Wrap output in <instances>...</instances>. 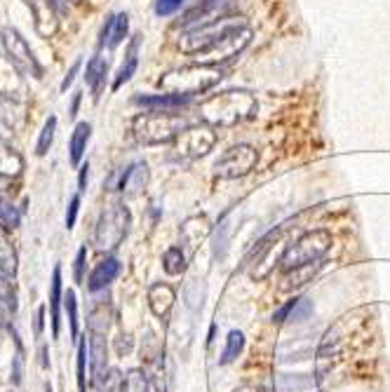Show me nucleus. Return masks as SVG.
<instances>
[{
  "instance_id": "f257e3e1",
  "label": "nucleus",
  "mask_w": 390,
  "mask_h": 392,
  "mask_svg": "<svg viewBox=\"0 0 390 392\" xmlns=\"http://www.w3.org/2000/svg\"><path fill=\"white\" fill-rule=\"evenodd\" d=\"M252 42V26L245 17H231L226 14L210 24L186 28L181 33L179 47L186 54H193L195 64L202 66H222L231 62Z\"/></svg>"
},
{
  "instance_id": "f03ea898",
  "label": "nucleus",
  "mask_w": 390,
  "mask_h": 392,
  "mask_svg": "<svg viewBox=\"0 0 390 392\" xmlns=\"http://www.w3.org/2000/svg\"><path fill=\"white\" fill-rule=\"evenodd\" d=\"M259 110L256 97L247 90H226L212 94L197 106V115L210 127H235L240 122L252 120Z\"/></svg>"
},
{
  "instance_id": "7ed1b4c3",
  "label": "nucleus",
  "mask_w": 390,
  "mask_h": 392,
  "mask_svg": "<svg viewBox=\"0 0 390 392\" xmlns=\"http://www.w3.org/2000/svg\"><path fill=\"white\" fill-rule=\"evenodd\" d=\"M188 127V120L176 110H146L130 125V132L142 146L174 144V139Z\"/></svg>"
},
{
  "instance_id": "20e7f679",
  "label": "nucleus",
  "mask_w": 390,
  "mask_h": 392,
  "mask_svg": "<svg viewBox=\"0 0 390 392\" xmlns=\"http://www.w3.org/2000/svg\"><path fill=\"white\" fill-rule=\"evenodd\" d=\"M222 78L224 73L217 66L188 64V66H181V69L167 71L158 80V87L167 94H179V97L193 99L195 94H205L207 90H212Z\"/></svg>"
},
{
  "instance_id": "39448f33",
  "label": "nucleus",
  "mask_w": 390,
  "mask_h": 392,
  "mask_svg": "<svg viewBox=\"0 0 390 392\" xmlns=\"http://www.w3.org/2000/svg\"><path fill=\"white\" fill-rule=\"evenodd\" d=\"M332 242H334L332 233L325 231V228L304 233L297 242H292V245L285 249L282 256H280V270L289 272V270L301 268V265L320 263V258L332 249Z\"/></svg>"
},
{
  "instance_id": "423d86ee",
  "label": "nucleus",
  "mask_w": 390,
  "mask_h": 392,
  "mask_svg": "<svg viewBox=\"0 0 390 392\" xmlns=\"http://www.w3.org/2000/svg\"><path fill=\"white\" fill-rule=\"evenodd\" d=\"M130 209L122 202H111L101 209L97 226H94L92 245L99 251H113L122 245V240L130 233Z\"/></svg>"
},
{
  "instance_id": "0eeeda50",
  "label": "nucleus",
  "mask_w": 390,
  "mask_h": 392,
  "mask_svg": "<svg viewBox=\"0 0 390 392\" xmlns=\"http://www.w3.org/2000/svg\"><path fill=\"white\" fill-rule=\"evenodd\" d=\"M256 162H259V153H256L249 144H238V146L228 148L222 158L217 160L214 172L219 179H226V181L242 179V176L252 174Z\"/></svg>"
},
{
  "instance_id": "6e6552de",
  "label": "nucleus",
  "mask_w": 390,
  "mask_h": 392,
  "mask_svg": "<svg viewBox=\"0 0 390 392\" xmlns=\"http://www.w3.org/2000/svg\"><path fill=\"white\" fill-rule=\"evenodd\" d=\"M0 40H3V47H5V54L12 59L14 66L26 73V76H33V78H42V66L38 64V59L28 47V42L21 38V33L17 28L12 26H5L0 31Z\"/></svg>"
},
{
  "instance_id": "1a4fd4ad",
  "label": "nucleus",
  "mask_w": 390,
  "mask_h": 392,
  "mask_svg": "<svg viewBox=\"0 0 390 392\" xmlns=\"http://www.w3.org/2000/svg\"><path fill=\"white\" fill-rule=\"evenodd\" d=\"M217 144V132L210 125H197V127H186L174 139V148L181 158L197 160L205 158Z\"/></svg>"
},
{
  "instance_id": "9d476101",
  "label": "nucleus",
  "mask_w": 390,
  "mask_h": 392,
  "mask_svg": "<svg viewBox=\"0 0 390 392\" xmlns=\"http://www.w3.org/2000/svg\"><path fill=\"white\" fill-rule=\"evenodd\" d=\"M0 97L21 103L26 99V80L7 54H0Z\"/></svg>"
},
{
  "instance_id": "9b49d317",
  "label": "nucleus",
  "mask_w": 390,
  "mask_h": 392,
  "mask_svg": "<svg viewBox=\"0 0 390 392\" xmlns=\"http://www.w3.org/2000/svg\"><path fill=\"white\" fill-rule=\"evenodd\" d=\"M233 0H200V5H195L193 10L186 12V17L181 19V26L195 28L202 24H210L214 19H222L231 10Z\"/></svg>"
},
{
  "instance_id": "f8f14e48",
  "label": "nucleus",
  "mask_w": 390,
  "mask_h": 392,
  "mask_svg": "<svg viewBox=\"0 0 390 392\" xmlns=\"http://www.w3.org/2000/svg\"><path fill=\"white\" fill-rule=\"evenodd\" d=\"M146 186H149V167H146V162L137 160L117 174V183L113 186V190H120L125 195H137Z\"/></svg>"
},
{
  "instance_id": "ddd939ff",
  "label": "nucleus",
  "mask_w": 390,
  "mask_h": 392,
  "mask_svg": "<svg viewBox=\"0 0 390 392\" xmlns=\"http://www.w3.org/2000/svg\"><path fill=\"white\" fill-rule=\"evenodd\" d=\"M127 31H130V17H127V12L111 14V17L106 19L104 28H101V40H99V45L113 50V47L120 45V42H122L125 38H127Z\"/></svg>"
},
{
  "instance_id": "4468645a",
  "label": "nucleus",
  "mask_w": 390,
  "mask_h": 392,
  "mask_svg": "<svg viewBox=\"0 0 390 392\" xmlns=\"http://www.w3.org/2000/svg\"><path fill=\"white\" fill-rule=\"evenodd\" d=\"M120 270H122L120 261L113 258V256H106L104 261H99L97 265H94V270L90 272V279H87V289H90V292L104 289V287H108L117 275H120Z\"/></svg>"
},
{
  "instance_id": "2eb2a0df",
  "label": "nucleus",
  "mask_w": 390,
  "mask_h": 392,
  "mask_svg": "<svg viewBox=\"0 0 390 392\" xmlns=\"http://www.w3.org/2000/svg\"><path fill=\"white\" fill-rule=\"evenodd\" d=\"M210 233V221L207 217H190L183 221L181 226V242L183 247H188V254H195L197 245L207 238Z\"/></svg>"
},
{
  "instance_id": "dca6fc26",
  "label": "nucleus",
  "mask_w": 390,
  "mask_h": 392,
  "mask_svg": "<svg viewBox=\"0 0 390 392\" xmlns=\"http://www.w3.org/2000/svg\"><path fill=\"white\" fill-rule=\"evenodd\" d=\"M174 301H176V294H174L172 287L165 284V282L153 284L149 289V308H151V313L158 317V320H165V317L169 315V310H172Z\"/></svg>"
},
{
  "instance_id": "f3484780",
  "label": "nucleus",
  "mask_w": 390,
  "mask_h": 392,
  "mask_svg": "<svg viewBox=\"0 0 390 392\" xmlns=\"http://www.w3.org/2000/svg\"><path fill=\"white\" fill-rule=\"evenodd\" d=\"M190 99L179 97V94H139L134 97L137 106H142L146 110H176L181 106H186Z\"/></svg>"
},
{
  "instance_id": "a211bd4d",
  "label": "nucleus",
  "mask_w": 390,
  "mask_h": 392,
  "mask_svg": "<svg viewBox=\"0 0 390 392\" xmlns=\"http://www.w3.org/2000/svg\"><path fill=\"white\" fill-rule=\"evenodd\" d=\"M106 76H108V62L104 57H92L90 62H87V69H85V83L92 90L94 101H99L101 92H104Z\"/></svg>"
},
{
  "instance_id": "6ab92c4d",
  "label": "nucleus",
  "mask_w": 390,
  "mask_h": 392,
  "mask_svg": "<svg viewBox=\"0 0 390 392\" xmlns=\"http://www.w3.org/2000/svg\"><path fill=\"white\" fill-rule=\"evenodd\" d=\"M24 174V158L19 155V151L0 139V176L3 179H19Z\"/></svg>"
},
{
  "instance_id": "aec40b11",
  "label": "nucleus",
  "mask_w": 390,
  "mask_h": 392,
  "mask_svg": "<svg viewBox=\"0 0 390 392\" xmlns=\"http://www.w3.org/2000/svg\"><path fill=\"white\" fill-rule=\"evenodd\" d=\"M28 10L33 12L35 17V31H38L42 38H50L52 33H57V12L52 7H47V10H40V3H47V0H24Z\"/></svg>"
},
{
  "instance_id": "412c9836",
  "label": "nucleus",
  "mask_w": 390,
  "mask_h": 392,
  "mask_svg": "<svg viewBox=\"0 0 390 392\" xmlns=\"http://www.w3.org/2000/svg\"><path fill=\"white\" fill-rule=\"evenodd\" d=\"M139 45H142V35H134V38L130 40L127 57H125L120 71H117V76L113 80V90H120V87L137 73V66H139Z\"/></svg>"
},
{
  "instance_id": "4be33fe9",
  "label": "nucleus",
  "mask_w": 390,
  "mask_h": 392,
  "mask_svg": "<svg viewBox=\"0 0 390 392\" xmlns=\"http://www.w3.org/2000/svg\"><path fill=\"white\" fill-rule=\"evenodd\" d=\"M90 137H92L90 122H78L76 129H73V134H71V142H69V158H71L73 167H80V162H83V155H85V148H87V142H90Z\"/></svg>"
},
{
  "instance_id": "5701e85b",
  "label": "nucleus",
  "mask_w": 390,
  "mask_h": 392,
  "mask_svg": "<svg viewBox=\"0 0 390 392\" xmlns=\"http://www.w3.org/2000/svg\"><path fill=\"white\" fill-rule=\"evenodd\" d=\"M62 265H55L52 282H50V322H52V338L59 336V322H62Z\"/></svg>"
},
{
  "instance_id": "b1692460",
  "label": "nucleus",
  "mask_w": 390,
  "mask_h": 392,
  "mask_svg": "<svg viewBox=\"0 0 390 392\" xmlns=\"http://www.w3.org/2000/svg\"><path fill=\"white\" fill-rule=\"evenodd\" d=\"M19 270V256H17V247L12 245L10 235L5 233V228H0V272L3 275L14 277Z\"/></svg>"
},
{
  "instance_id": "393cba45",
  "label": "nucleus",
  "mask_w": 390,
  "mask_h": 392,
  "mask_svg": "<svg viewBox=\"0 0 390 392\" xmlns=\"http://www.w3.org/2000/svg\"><path fill=\"white\" fill-rule=\"evenodd\" d=\"M94 390L97 392H125V376L120 369H104L94 376Z\"/></svg>"
},
{
  "instance_id": "a878e982",
  "label": "nucleus",
  "mask_w": 390,
  "mask_h": 392,
  "mask_svg": "<svg viewBox=\"0 0 390 392\" xmlns=\"http://www.w3.org/2000/svg\"><path fill=\"white\" fill-rule=\"evenodd\" d=\"M111 317H113V310L108 303H99V306L92 308L90 313V320H87V329H90V334H101L104 336L108 327H111Z\"/></svg>"
},
{
  "instance_id": "bb28decb",
  "label": "nucleus",
  "mask_w": 390,
  "mask_h": 392,
  "mask_svg": "<svg viewBox=\"0 0 390 392\" xmlns=\"http://www.w3.org/2000/svg\"><path fill=\"white\" fill-rule=\"evenodd\" d=\"M90 364L92 376H97L106 369V341L101 334H90Z\"/></svg>"
},
{
  "instance_id": "cd10ccee",
  "label": "nucleus",
  "mask_w": 390,
  "mask_h": 392,
  "mask_svg": "<svg viewBox=\"0 0 390 392\" xmlns=\"http://www.w3.org/2000/svg\"><path fill=\"white\" fill-rule=\"evenodd\" d=\"M163 268L167 275H181V272H186V251H183V247H169L165 251Z\"/></svg>"
},
{
  "instance_id": "c85d7f7f",
  "label": "nucleus",
  "mask_w": 390,
  "mask_h": 392,
  "mask_svg": "<svg viewBox=\"0 0 390 392\" xmlns=\"http://www.w3.org/2000/svg\"><path fill=\"white\" fill-rule=\"evenodd\" d=\"M245 350V336H242V331L233 329L228 331V338H226V347L222 352V364H231V362H235L240 357V352Z\"/></svg>"
},
{
  "instance_id": "c756f323",
  "label": "nucleus",
  "mask_w": 390,
  "mask_h": 392,
  "mask_svg": "<svg viewBox=\"0 0 390 392\" xmlns=\"http://www.w3.org/2000/svg\"><path fill=\"white\" fill-rule=\"evenodd\" d=\"M320 268V263H311V265H301V268H297V270H289L287 272V277L285 279V284H282V289L285 292H292V289H297V287H301V284H306L308 279H311L313 275H315V270Z\"/></svg>"
},
{
  "instance_id": "7c9ffc66",
  "label": "nucleus",
  "mask_w": 390,
  "mask_h": 392,
  "mask_svg": "<svg viewBox=\"0 0 390 392\" xmlns=\"http://www.w3.org/2000/svg\"><path fill=\"white\" fill-rule=\"evenodd\" d=\"M21 221V212L12 204V200L0 195V226H5L7 231H14Z\"/></svg>"
},
{
  "instance_id": "2f4dec72",
  "label": "nucleus",
  "mask_w": 390,
  "mask_h": 392,
  "mask_svg": "<svg viewBox=\"0 0 390 392\" xmlns=\"http://www.w3.org/2000/svg\"><path fill=\"white\" fill-rule=\"evenodd\" d=\"M87 357H90V343L85 338H78V390L87 392Z\"/></svg>"
},
{
  "instance_id": "473e14b6",
  "label": "nucleus",
  "mask_w": 390,
  "mask_h": 392,
  "mask_svg": "<svg viewBox=\"0 0 390 392\" xmlns=\"http://www.w3.org/2000/svg\"><path fill=\"white\" fill-rule=\"evenodd\" d=\"M55 132H57V117L50 115L45 120V125H42V129H40L38 144H35V153L45 155L50 151V146H52V142H55Z\"/></svg>"
},
{
  "instance_id": "72a5a7b5",
  "label": "nucleus",
  "mask_w": 390,
  "mask_h": 392,
  "mask_svg": "<svg viewBox=\"0 0 390 392\" xmlns=\"http://www.w3.org/2000/svg\"><path fill=\"white\" fill-rule=\"evenodd\" d=\"M0 303L12 313L17 310V292H14L10 275H0Z\"/></svg>"
},
{
  "instance_id": "f704fd0d",
  "label": "nucleus",
  "mask_w": 390,
  "mask_h": 392,
  "mask_svg": "<svg viewBox=\"0 0 390 392\" xmlns=\"http://www.w3.org/2000/svg\"><path fill=\"white\" fill-rule=\"evenodd\" d=\"M64 306L66 313H69V324H71V338H78V301H76V292L69 289L64 296Z\"/></svg>"
},
{
  "instance_id": "c9c22d12",
  "label": "nucleus",
  "mask_w": 390,
  "mask_h": 392,
  "mask_svg": "<svg viewBox=\"0 0 390 392\" xmlns=\"http://www.w3.org/2000/svg\"><path fill=\"white\" fill-rule=\"evenodd\" d=\"M125 392H149V381H146L144 371L132 369L127 379H125Z\"/></svg>"
},
{
  "instance_id": "e433bc0d",
  "label": "nucleus",
  "mask_w": 390,
  "mask_h": 392,
  "mask_svg": "<svg viewBox=\"0 0 390 392\" xmlns=\"http://www.w3.org/2000/svg\"><path fill=\"white\" fill-rule=\"evenodd\" d=\"M183 3L186 0H156V14L158 17H169V14L179 12Z\"/></svg>"
},
{
  "instance_id": "4c0bfd02",
  "label": "nucleus",
  "mask_w": 390,
  "mask_h": 392,
  "mask_svg": "<svg viewBox=\"0 0 390 392\" xmlns=\"http://www.w3.org/2000/svg\"><path fill=\"white\" fill-rule=\"evenodd\" d=\"M78 209H80V193L71 197V202H69V209H66V228H69V231H71L73 226H76V219H78Z\"/></svg>"
},
{
  "instance_id": "58836bf2",
  "label": "nucleus",
  "mask_w": 390,
  "mask_h": 392,
  "mask_svg": "<svg viewBox=\"0 0 390 392\" xmlns=\"http://www.w3.org/2000/svg\"><path fill=\"white\" fill-rule=\"evenodd\" d=\"M226 233H228V226L226 224H222V228H219V233H217V245H214V254L219 256V258H224V254H226Z\"/></svg>"
},
{
  "instance_id": "ea45409f",
  "label": "nucleus",
  "mask_w": 390,
  "mask_h": 392,
  "mask_svg": "<svg viewBox=\"0 0 390 392\" xmlns=\"http://www.w3.org/2000/svg\"><path fill=\"white\" fill-rule=\"evenodd\" d=\"M85 256H87V247H80V249H78V256H76V282H83Z\"/></svg>"
},
{
  "instance_id": "a19ab883",
  "label": "nucleus",
  "mask_w": 390,
  "mask_h": 392,
  "mask_svg": "<svg viewBox=\"0 0 390 392\" xmlns=\"http://www.w3.org/2000/svg\"><path fill=\"white\" fill-rule=\"evenodd\" d=\"M78 71H80V59H78L76 64L71 66V71L66 73V78L62 80V92H66V90H69V87H71V83H73V78H76V73H78Z\"/></svg>"
},
{
  "instance_id": "79ce46f5",
  "label": "nucleus",
  "mask_w": 390,
  "mask_h": 392,
  "mask_svg": "<svg viewBox=\"0 0 390 392\" xmlns=\"http://www.w3.org/2000/svg\"><path fill=\"white\" fill-rule=\"evenodd\" d=\"M12 383H14V386H19V383H21V350L17 352V357H14V369H12Z\"/></svg>"
},
{
  "instance_id": "37998d69",
  "label": "nucleus",
  "mask_w": 390,
  "mask_h": 392,
  "mask_svg": "<svg viewBox=\"0 0 390 392\" xmlns=\"http://www.w3.org/2000/svg\"><path fill=\"white\" fill-rule=\"evenodd\" d=\"M47 5L52 7L57 14H64L66 10H69V0H47Z\"/></svg>"
},
{
  "instance_id": "c03bdc74",
  "label": "nucleus",
  "mask_w": 390,
  "mask_h": 392,
  "mask_svg": "<svg viewBox=\"0 0 390 392\" xmlns=\"http://www.w3.org/2000/svg\"><path fill=\"white\" fill-rule=\"evenodd\" d=\"M42 324H45V306L38 308V315H35V334H42Z\"/></svg>"
},
{
  "instance_id": "a18cd8bd",
  "label": "nucleus",
  "mask_w": 390,
  "mask_h": 392,
  "mask_svg": "<svg viewBox=\"0 0 390 392\" xmlns=\"http://www.w3.org/2000/svg\"><path fill=\"white\" fill-rule=\"evenodd\" d=\"M87 169H90V165H83V167H80V179H78V190H80V193H83V190H85V186H87Z\"/></svg>"
},
{
  "instance_id": "49530a36",
  "label": "nucleus",
  "mask_w": 390,
  "mask_h": 392,
  "mask_svg": "<svg viewBox=\"0 0 390 392\" xmlns=\"http://www.w3.org/2000/svg\"><path fill=\"white\" fill-rule=\"evenodd\" d=\"M78 103H80V92L73 94V103H71V110H69V115H71V117L78 113Z\"/></svg>"
},
{
  "instance_id": "de8ad7c7",
  "label": "nucleus",
  "mask_w": 390,
  "mask_h": 392,
  "mask_svg": "<svg viewBox=\"0 0 390 392\" xmlns=\"http://www.w3.org/2000/svg\"><path fill=\"white\" fill-rule=\"evenodd\" d=\"M235 392H266V390H261V388H254V386H245V388H238Z\"/></svg>"
}]
</instances>
